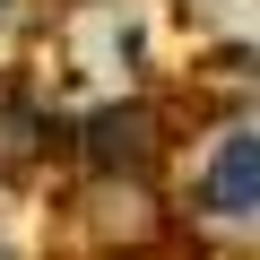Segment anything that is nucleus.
Masks as SVG:
<instances>
[{"mask_svg":"<svg viewBox=\"0 0 260 260\" xmlns=\"http://www.w3.org/2000/svg\"><path fill=\"white\" fill-rule=\"evenodd\" d=\"M182 200H191L200 225H260V121L208 130V148L191 156Z\"/></svg>","mask_w":260,"mask_h":260,"instance_id":"nucleus-1","label":"nucleus"},{"mask_svg":"<svg viewBox=\"0 0 260 260\" xmlns=\"http://www.w3.org/2000/svg\"><path fill=\"white\" fill-rule=\"evenodd\" d=\"M70 148H78V165H87L95 182H139V174L165 156L156 104H148V95H104V104H87L78 130H70Z\"/></svg>","mask_w":260,"mask_h":260,"instance_id":"nucleus-2","label":"nucleus"},{"mask_svg":"<svg viewBox=\"0 0 260 260\" xmlns=\"http://www.w3.org/2000/svg\"><path fill=\"white\" fill-rule=\"evenodd\" d=\"M18 9H26V0H0V35H9V26H18Z\"/></svg>","mask_w":260,"mask_h":260,"instance_id":"nucleus-3","label":"nucleus"},{"mask_svg":"<svg viewBox=\"0 0 260 260\" xmlns=\"http://www.w3.org/2000/svg\"><path fill=\"white\" fill-rule=\"evenodd\" d=\"M0 260H18V251H9V243H0Z\"/></svg>","mask_w":260,"mask_h":260,"instance_id":"nucleus-4","label":"nucleus"}]
</instances>
